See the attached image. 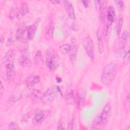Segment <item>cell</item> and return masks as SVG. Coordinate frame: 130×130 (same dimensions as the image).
I'll use <instances>...</instances> for the list:
<instances>
[{
	"instance_id": "cell-2",
	"label": "cell",
	"mask_w": 130,
	"mask_h": 130,
	"mask_svg": "<svg viewBox=\"0 0 130 130\" xmlns=\"http://www.w3.org/2000/svg\"><path fill=\"white\" fill-rule=\"evenodd\" d=\"M111 111L109 103H107L103 107L100 114L96 117L91 125V129H97L102 128L108 122Z\"/></svg>"
},
{
	"instance_id": "cell-33",
	"label": "cell",
	"mask_w": 130,
	"mask_h": 130,
	"mask_svg": "<svg viewBox=\"0 0 130 130\" xmlns=\"http://www.w3.org/2000/svg\"><path fill=\"white\" fill-rule=\"evenodd\" d=\"M123 52V47H121L117 49V51L116 52V53L118 54V55L121 56Z\"/></svg>"
},
{
	"instance_id": "cell-29",
	"label": "cell",
	"mask_w": 130,
	"mask_h": 130,
	"mask_svg": "<svg viewBox=\"0 0 130 130\" xmlns=\"http://www.w3.org/2000/svg\"><path fill=\"white\" fill-rule=\"evenodd\" d=\"M8 129H17L18 128L17 127L16 123L14 121H12L10 123L9 125Z\"/></svg>"
},
{
	"instance_id": "cell-21",
	"label": "cell",
	"mask_w": 130,
	"mask_h": 130,
	"mask_svg": "<svg viewBox=\"0 0 130 130\" xmlns=\"http://www.w3.org/2000/svg\"><path fill=\"white\" fill-rule=\"evenodd\" d=\"M71 48V45L68 43H65L59 46V49L61 53L63 55L67 54L69 53Z\"/></svg>"
},
{
	"instance_id": "cell-11",
	"label": "cell",
	"mask_w": 130,
	"mask_h": 130,
	"mask_svg": "<svg viewBox=\"0 0 130 130\" xmlns=\"http://www.w3.org/2000/svg\"><path fill=\"white\" fill-rule=\"evenodd\" d=\"M40 80V78L38 75L31 74L27 78L25 81V84L28 88H31L38 84Z\"/></svg>"
},
{
	"instance_id": "cell-1",
	"label": "cell",
	"mask_w": 130,
	"mask_h": 130,
	"mask_svg": "<svg viewBox=\"0 0 130 130\" xmlns=\"http://www.w3.org/2000/svg\"><path fill=\"white\" fill-rule=\"evenodd\" d=\"M117 71V64L114 62L107 64L103 69L101 81L102 83L106 86L110 85L114 81Z\"/></svg>"
},
{
	"instance_id": "cell-30",
	"label": "cell",
	"mask_w": 130,
	"mask_h": 130,
	"mask_svg": "<svg viewBox=\"0 0 130 130\" xmlns=\"http://www.w3.org/2000/svg\"><path fill=\"white\" fill-rule=\"evenodd\" d=\"M94 5H95V8L98 12H100L101 6V1H94Z\"/></svg>"
},
{
	"instance_id": "cell-23",
	"label": "cell",
	"mask_w": 130,
	"mask_h": 130,
	"mask_svg": "<svg viewBox=\"0 0 130 130\" xmlns=\"http://www.w3.org/2000/svg\"><path fill=\"white\" fill-rule=\"evenodd\" d=\"M123 23V17L122 15H120L119 17L118 21L116 27V32L117 35H119L121 31Z\"/></svg>"
},
{
	"instance_id": "cell-34",
	"label": "cell",
	"mask_w": 130,
	"mask_h": 130,
	"mask_svg": "<svg viewBox=\"0 0 130 130\" xmlns=\"http://www.w3.org/2000/svg\"><path fill=\"white\" fill-rule=\"evenodd\" d=\"M84 6V7L85 8H87L88 6V3H89V1H82L81 2Z\"/></svg>"
},
{
	"instance_id": "cell-10",
	"label": "cell",
	"mask_w": 130,
	"mask_h": 130,
	"mask_svg": "<svg viewBox=\"0 0 130 130\" xmlns=\"http://www.w3.org/2000/svg\"><path fill=\"white\" fill-rule=\"evenodd\" d=\"M54 22L53 21H50L46 26L45 30V37L46 40H50L52 38L54 31Z\"/></svg>"
},
{
	"instance_id": "cell-7",
	"label": "cell",
	"mask_w": 130,
	"mask_h": 130,
	"mask_svg": "<svg viewBox=\"0 0 130 130\" xmlns=\"http://www.w3.org/2000/svg\"><path fill=\"white\" fill-rule=\"evenodd\" d=\"M16 53L14 49H10L7 52L5 56L3 57L2 61L6 66L9 63H14Z\"/></svg>"
},
{
	"instance_id": "cell-32",
	"label": "cell",
	"mask_w": 130,
	"mask_h": 130,
	"mask_svg": "<svg viewBox=\"0 0 130 130\" xmlns=\"http://www.w3.org/2000/svg\"><path fill=\"white\" fill-rule=\"evenodd\" d=\"M126 109L127 110H129V95H128L126 98Z\"/></svg>"
},
{
	"instance_id": "cell-28",
	"label": "cell",
	"mask_w": 130,
	"mask_h": 130,
	"mask_svg": "<svg viewBox=\"0 0 130 130\" xmlns=\"http://www.w3.org/2000/svg\"><path fill=\"white\" fill-rule=\"evenodd\" d=\"M129 50L128 49L127 51H125L124 53V56H123V60L124 61H125L126 63L129 61Z\"/></svg>"
},
{
	"instance_id": "cell-24",
	"label": "cell",
	"mask_w": 130,
	"mask_h": 130,
	"mask_svg": "<svg viewBox=\"0 0 130 130\" xmlns=\"http://www.w3.org/2000/svg\"><path fill=\"white\" fill-rule=\"evenodd\" d=\"M20 12L22 16H25L28 12V7L26 2H22L20 8Z\"/></svg>"
},
{
	"instance_id": "cell-31",
	"label": "cell",
	"mask_w": 130,
	"mask_h": 130,
	"mask_svg": "<svg viewBox=\"0 0 130 130\" xmlns=\"http://www.w3.org/2000/svg\"><path fill=\"white\" fill-rule=\"evenodd\" d=\"M117 7L120 9H122L123 7V6H124V3H123V2L122 1H119L117 2V4H116Z\"/></svg>"
},
{
	"instance_id": "cell-36",
	"label": "cell",
	"mask_w": 130,
	"mask_h": 130,
	"mask_svg": "<svg viewBox=\"0 0 130 130\" xmlns=\"http://www.w3.org/2000/svg\"><path fill=\"white\" fill-rule=\"evenodd\" d=\"M50 2L53 4H58L60 3L59 1H50Z\"/></svg>"
},
{
	"instance_id": "cell-19",
	"label": "cell",
	"mask_w": 130,
	"mask_h": 130,
	"mask_svg": "<svg viewBox=\"0 0 130 130\" xmlns=\"http://www.w3.org/2000/svg\"><path fill=\"white\" fill-rule=\"evenodd\" d=\"M74 99V91L73 89L70 87H68L66 90V93H65V99L66 101L70 103V102H72Z\"/></svg>"
},
{
	"instance_id": "cell-3",
	"label": "cell",
	"mask_w": 130,
	"mask_h": 130,
	"mask_svg": "<svg viewBox=\"0 0 130 130\" xmlns=\"http://www.w3.org/2000/svg\"><path fill=\"white\" fill-rule=\"evenodd\" d=\"M82 44L87 55L90 60H92L94 58V46L92 40L90 37H85L82 40Z\"/></svg>"
},
{
	"instance_id": "cell-35",
	"label": "cell",
	"mask_w": 130,
	"mask_h": 130,
	"mask_svg": "<svg viewBox=\"0 0 130 130\" xmlns=\"http://www.w3.org/2000/svg\"><path fill=\"white\" fill-rule=\"evenodd\" d=\"M1 90H0V91H1V94H2V93L3 92V91H4V87H3V84H2V82H1Z\"/></svg>"
},
{
	"instance_id": "cell-6",
	"label": "cell",
	"mask_w": 130,
	"mask_h": 130,
	"mask_svg": "<svg viewBox=\"0 0 130 130\" xmlns=\"http://www.w3.org/2000/svg\"><path fill=\"white\" fill-rule=\"evenodd\" d=\"M19 62L21 66L23 67H27L30 65V58L27 49L24 50L21 53L19 58Z\"/></svg>"
},
{
	"instance_id": "cell-9",
	"label": "cell",
	"mask_w": 130,
	"mask_h": 130,
	"mask_svg": "<svg viewBox=\"0 0 130 130\" xmlns=\"http://www.w3.org/2000/svg\"><path fill=\"white\" fill-rule=\"evenodd\" d=\"M27 26L25 22H21L18 26L16 33V39L20 41L23 38L25 32L27 30Z\"/></svg>"
},
{
	"instance_id": "cell-22",
	"label": "cell",
	"mask_w": 130,
	"mask_h": 130,
	"mask_svg": "<svg viewBox=\"0 0 130 130\" xmlns=\"http://www.w3.org/2000/svg\"><path fill=\"white\" fill-rule=\"evenodd\" d=\"M43 61L42 59V54L41 50H38L34 56V62L35 64L39 65L42 63Z\"/></svg>"
},
{
	"instance_id": "cell-5",
	"label": "cell",
	"mask_w": 130,
	"mask_h": 130,
	"mask_svg": "<svg viewBox=\"0 0 130 130\" xmlns=\"http://www.w3.org/2000/svg\"><path fill=\"white\" fill-rule=\"evenodd\" d=\"M45 63L47 68L51 71H55L58 66L56 58L55 55L51 53H48L46 55Z\"/></svg>"
},
{
	"instance_id": "cell-4",
	"label": "cell",
	"mask_w": 130,
	"mask_h": 130,
	"mask_svg": "<svg viewBox=\"0 0 130 130\" xmlns=\"http://www.w3.org/2000/svg\"><path fill=\"white\" fill-rule=\"evenodd\" d=\"M60 89L57 86L53 85L49 88L43 94L42 99L44 102H49L52 101L60 92Z\"/></svg>"
},
{
	"instance_id": "cell-38",
	"label": "cell",
	"mask_w": 130,
	"mask_h": 130,
	"mask_svg": "<svg viewBox=\"0 0 130 130\" xmlns=\"http://www.w3.org/2000/svg\"><path fill=\"white\" fill-rule=\"evenodd\" d=\"M57 128H58V129H64V127H62V126H60V127H57Z\"/></svg>"
},
{
	"instance_id": "cell-17",
	"label": "cell",
	"mask_w": 130,
	"mask_h": 130,
	"mask_svg": "<svg viewBox=\"0 0 130 130\" xmlns=\"http://www.w3.org/2000/svg\"><path fill=\"white\" fill-rule=\"evenodd\" d=\"M96 38H97V42L98 44V48H99V52L100 54L102 53L104 51V44L102 40V38L100 32L99 30L96 31Z\"/></svg>"
},
{
	"instance_id": "cell-27",
	"label": "cell",
	"mask_w": 130,
	"mask_h": 130,
	"mask_svg": "<svg viewBox=\"0 0 130 130\" xmlns=\"http://www.w3.org/2000/svg\"><path fill=\"white\" fill-rule=\"evenodd\" d=\"M14 43V36L12 34H11L9 38L8 39L7 41V45L9 46H11L13 45Z\"/></svg>"
},
{
	"instance_id": "cell-20",
	"label": "cell",
	"mask_w": 130,
	"mask_h": 130,
	"mask_svg": "<svg viewBox=\"0 0 130 130\" xmlns=\"http://www.w3.org/2000/svg\"><path fill=\"white\" fill-rule=\"evenodd\" d=\"M129 40V33L128 30H125L123 32L120 38L119 42L121 44H124L128 42Z\"/></svg>"
},
{
	"instance_id": "cell-18",
	"label": "cell",
	"mask_w": 130,
	"mask_h": 130,
	"mask_svg": "<svg viewBox=\"0 0 130 130\" xmlns=\"http://www.w3.org/2000/svg\"><path fill=\"white\" fill-rule=\"evenodd\" d=\"M44 113L41 110H38L35 114L34 118L32 120V122L35 124L38 123L43 118Z\"/></svg>"
},
{
	"instance_id": "cell-25",
	"label": "cell",
	"mask_w": 130,
	"mask_h": 130,
	"mask_svg": "<svg viewBox=\"0 0 130 130\" xmlns=\"http://www.w3.org/2000/svg\"><path fill=\"white\" fill-rule=\"evenodd\" d=\"M111 25L106 23L105 27L104 28V37L105 38V39H106L107 40L109 39V34H110V28Z\"/></svg>"
},
{
	"instance_id": "cell-15",
	"label": "cell",
	"mask_w": 130,
	"mask_h": 130,
	"mask_svg": "<svg viewBox=\"0 0 130 130\" xmlns=\"http://www.w3.org/2000/svg\"><path fill=\"white\" fill-rule=\"evenodd\" d=\"M115 16V9L113 6H110V7H109L107 11V15H106L107 23L111 25L112 23L114 21Z\"/></svg>"
},
{
	"instance_id": "cell-12",
	"label": "cell",
	"mask_w": 130,
	"mask_h": 130,
	"mask_svg": "<svg viewBox=\"0 0 130 130\" xmlns=\"http://www.w3.org/2000/svg\"><path fill=\"white\" fill-rule=\"evenodd\" d=\"M39 21L37 20L33 24L29 25L27 27V36L29 40H32L36 34Z\"/></svg>"
},
{
	"instance_id": "cell-37",
	"label": "cell",
	"mask_w": 130,
	"mask_h": 130,
	"mask_svg": "<svg viewBox=\"0 0 130 130\" xmlns=\"http://www.w3.org/2000/svg\"><path fill=\"white\" fill-rule=\"evenodd\" d=\"M1 42H2V43L3 42V41H4V37L3 36V35H1Z\"/></svg>"
},
{
	"instance_id": "cell-26",
	"label": "cell",
	"mask_w": 130,
	"mask_h": 130,
	"mask_svg": "<svg viewBox=\"0 0 130 130\" xmlns=\"http://www.w3.org/2000/svg\"><path fill=\"white\" fill-rule=\"evenodd\" d=\"M84 97L85 96L84 93H82V92L79 93L78 95V105L79 107H81V106L83 105Z\"/></svg>"
},
{
	"instance_id": "cell-13",
	"label": "cell",
	"mask_w": 130,
	"mask_h": 130,
	"mask_svg": "<svg viewBox=\"0 0 130 130\" xmlns=\"http://www.w3.org/2000/svg\"><path fill=\"white\" fill-rule=\"evenodd\" d=\"M6 77L8 81H11L14 78L15 72V68L14 63H9L6 66Z\"/></svg>"
},
{
	"instance_id": "cell-16",
	"label": "cell",
	"mask_w": 130,
	"mask_h": 130,
	"mask_svg": "<svg viewBox=\"0 0 130 130\" xmlns=\"http://www.w3.org/2000/svg\"><path fill=\"white\" fill-rule=\"evenodd\" d=\"M77 47L75 43H73L71 45L70 50L68 53L69 55V60L71 63H74L76 59V55H77Z\"/></svg>"
},
{
	"instance_id": "cell-8",
	"label": "cell",
	"mask_w": 130,
	"mask_h": 130,
	"mask_svg": "<svg viewBox=\"0 0 130 130\" xmlns=\"http://www.w3.org/2000/svg\"><path fill=\"white\" fill-rule=\"evenodd\" d=\"M63 3L64 9L68 17L70 19L74 20L75 19V13L74 7L71 2L69 1H63Z\"/></svg>"
},
{
	"instance_id": "cell-14",
	"label": "cell",
	"mask_w": 130,
	"mask_h": 130,
	"mask_svg": "<svg viewBox=\"0 0 130 130\" xmlns=\"http://www.w3.org/2000/svg\"><path fill=\"white\" fill-rule=\"evenodd\" d=\"M19 13L20 10L17 7H14L11 8L9 13V18L12 22H16L19 20Z\"/></svg>"
}]
</instances>
